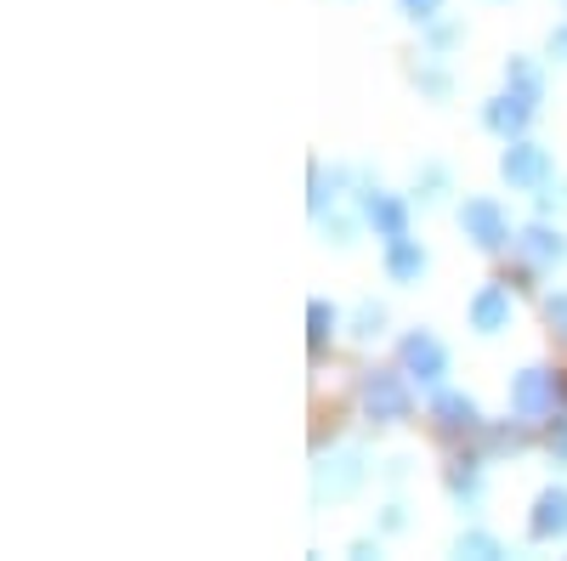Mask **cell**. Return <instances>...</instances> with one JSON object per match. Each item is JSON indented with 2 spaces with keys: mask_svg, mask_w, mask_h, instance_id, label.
<instances>
[{
  "mask_svg": "<svg viewBox=\"0 0 567 561\" xmlns=\"http://www.w3.org/2000/svg\"><path fill=\"white\" fill-rule=\"evenodd\" d=\"M381 323H386V307L363 301V307L352 312V335H358V341H374V335H381Z\"/></svg>",
  "mask_w": 567,
  "mask_h": 561,
  "instance_id": "obj_16",
  "label": "cell"
},
{
  "mask_svg": "<svg viewBox=\"0 0 567 561\" xmlns=\"http://www.w3.org/2000/svg\"><path fill=\"white\" fill-rule=\"evenodd\" d=\"M556 374L550 368H523L511 381V408H516V419H545L550 408H556Z\"/></svg>",
  "mask_w": 567,
  "mask_h": 561,
  "instance_id": "obj_4",
  "label": "cell"
},
{
  "mask_svg": "<svg viewBox=\"0 0 567 561\" xmlns=\"http://www.w3.org/2000/svg\"><path fill=\"white\" fill-rule=\"evenodd\" d=\"M499 176L511 181V187H545L550 181V159H545V148H534V143H516L499 154Z\"/></svg>",
  "mask_w": 567,
  "mask_h": 561,
  "instance_id": "obj_6",
  "label": "cell"
},
{
  "mask_svg": "<svg viewBox=\"0 0 567 561\" xmlns=\"http://www.w3.org/2000/svg\"><path fill=\"white\" fill-rule=\"evenodd\" d=\"M471 330H477V335L511 330V290L505 284H483L477 295H471Z\"/></svg>",
  "mask_w": 567,
  "mask_h": 561,
  "instance_id": "obj_9",
  "label": "cell"
},
{
  "mask_svg": "<svg viewBox=\"0 0 567 561\" xmlns=\"http://www.w3.org/2000/svg\"><path fill=\"white\" fill-rule=\"evenodd\" d=\"M425 267H432V256H425L409 232H403V239H386V278H392V284H420Z\"/></svg>",
  "mask_w": 567,
  "mask_h": 561,
  "instance_id": "obj_12",
  "label": "cell"
},
{
  "mask_svg": "<svg viewBox=\"0 0 567 561\" xmlns=\"http://www.w3.org/2000/svg\"><path fill=\"white\" fill-rule=\"evenodd\" d=\"M545 323L567 341V290H556V295H545Z\"/></svg>",
  "mask_w": 567,
  "mask_h": 561,
  "instance_id": "obj_19",
  "label": "cell"
},
{
  "mask_svg": "<svg viewBox=\"0 0 567 561\" xmlns=\"http://www.w3.org/2000/svg\"><path fill=\"white\" fill-rule=\"evenodd\" d=\"M420 187H425L420 199H425V205H437V199L449 194V170H443V165H425V181H420Z\"/></svg>",
  "mask_w": 567,
  "mask_h": 561,
  "instance_id": "obj_20",
  "label": "cell"
},
{
  "mask_svg": "<svg viewBox=\"0 0 567 561\" xmlns=\"http://www.w3.org/2000/svg\"><path fill=\"white\" fill-rule=\"evenodd\" d=\"M550 454L567 465V419H556V426H550Z\"/></svg>",
  "mask_w": 567,
  "mask_h": 561,
  "instance_id": "obj_23",
  "label": "cell"
},
{
  "mask_svg": "<svg viewBox=\"0 0 567 561\" xmlns=\"http://www.w3.org/2000/svg\"><path fill=\"white\" fill-rule=\"evenodd\" d=\"M420 91H425V97H449V74L443 69H425L420 74Z\"/></svg>",
  "mask_w": 567,
  "mask_h": 561,
  "instance_id": "obj_22",
  "label": "cell"
},
{
  "mask_svg": "<svg viewBox=\"0 0 567 561\" xmlns=\"http://www.w3.org/2000/svg\"><path fill=\"white\" fill-rule=\"evenodd\" d=\"M505 85L516 91V97H528L534 108H539V97H545V74H539V63H528V58H511V63H505Z\"/></svg>",
  "mask_w": 567,
  "mask_h": 561,
  "instance_id": "obj_14",
  "label": "cell"
},
{
  "mask_svg": "<svg viewBox=\"0 0 567 561\" xmlns=\"http://www.w3.org/2000/svg\"><path fill=\"white\" fill-rule=\"evenodd\" d=\"M398 357H403V374H414L420 386H437L443 374H449V352H443V341H437V335H425V330L403 335Z\"/></svg>",
  "mask_w": 567,
  "mask_h": 561,
  "instance_id": "obj_5",
  "label": "cell"
},
{
  "mask_svg": "<svg viewBox=\"0 0 567 561\" xmlns=\"http://www.w3.org/2000/svg\"><path fill=\"white\" fill-rule=\"evenodd\" d=\"M454 40H460V29H454V23H443V29L432 34V45H437V52H449V45H454Z\"/></svg>",
  "mask_w": 567,
  "mask_h": 561,
  "instance_id": "obj_25",
  "label": "cell"
},
{
  "mask_svg": "<svg viewBox=\"0 0 567 561\" xmlns=\"http://www.w3.org/2000/svg\"><path fill=\"white\" fill-rule=\"evenodd\" d=\"M363 477H369V454H363V448H336V454L318 459L312 494H318V499H347V494L363 488Z\"/></svg>",
  "mask_w": 567,
  "mask_h": 561,
  "instance_id": "obj_2",
  "label": "cell"
},
{
  "mask_svg": "<svg viewBox=\"0 0 567 561\" xmlns=\"http://www.w3.org/2000/svg\"><path fill=\"white\" fill-rule=\"evenodd\" d=\"M488 448H494V454H505V448H523V437H516V432H488Z\"/></svg>",
  "mask_w": 567,
  "mask_h": 561,
  "instance_id": "obj_24",
  "label": "cell"
},
{
  "mask_svg": "<svg viewBox=\"0 0 567 561\" xmlns=\"http://www.w3.org/2000/svg\"><path fill=\"white\" fill-rule=\"evenodd\" d=\"M358 397H363V414L374 419V426H398V419H409V408H414L403 374H392V368H369Z\"/></svg>",
  "mask_w": 567,
  "mask_h": 561,
  "instance_id": "obj_1",
  "label": "cell"
},
{
  "mask_svg": "<svg viewBox=\"0 0 567 561\" xmlns=\"http://www.w3.org/2000/svg\"><path fill=\"white\" fill-rule=\"evenodd\" d=\"M460 555L494 561V555H505V550H499V539H488V533H460Z\"/></svg>",
  "mask_w": 567,
  "mask_h": 561,
  "instance_id": "obj_18",
  "label": "cell"
},
{
  "mask_svg": "<svg viewBox=\"0 0 567 561\" xmlns=\"http://www.w3.org/2000/svg\"><path fill=\"white\" fill-rule=\"evenodd\" d=\"M449 488H454V499H460V505H477V499H483V477H477V465L454 471V477H449Z\"/></svg>",
  "mask_w": 567,
  "mask_h": 561,
  "instance_id": "obj_17",
  "label": "cell"
},
{
  "mask_svg": "<svg viewBox=\"0 0 567 561\" xmlns=\"http://www.w3.org/2000/svg\"><path fill=\"white\" fill-rule=\"evenodd\" d=\"M363 221L381 232V239H403V232H409V205H403L398 194L369 187V194H363Z\"/></svg>",
  "mask_w": 567,
  "mask_h": 561,
  "instance_id": "obj_8",
  "label": "cell"
},
{
  "mask_svg": "<svg viewBox=\"0 0 567 561\" xmlns=\"http://www.w3.org/2000/svg\"><path fill=\"white\" fill-rule=\"evenodd\" d=\"M307 323H312V330H307V335H312V346H323L329 335H336V323H341V312L329 307V301H312V307H307Z\"/></svg>",
  "mask_w": 567,
  "mask_h": 561,
  "instance_id": "obj_15",
  "label": "cell"
},
{
  "mask_svg": "<svg viewBox=\"0 0 567 561\" xmlns=\"http://www.w3.org/2000/svg\"><path fill=\"white\" fill-rule=\"evenodd\" d=\"M460 227H465V239L477 245V250H505V245H516V239H511V221H505V210H499L494 199H465V205H460Z\"/></svg>",
  "mask_w": 567,
  "mask_h": 561,
  "instance_id": "obj_3",
  "label": "cell"
},
{
  "mask_svg": "<svg viewBox=\"0 0 567 561\" xmlns=\"http://www.w3.org/2000/svg\"><path fill=\"white\" fill-rule=\"evenodd\" d=\"M398 7H403L414 23H432V18L443 12V0H398Z\"/></svg>",
  "mask_w": 567,
  "mask_h": 561,
  "instance_id": "obj_21",
  "label": "cell"
},
{
  "mask_svg": "<svg viewBox=\"0 0 567 561\" xmlns=\"http://www.w3.org/2000/svg\"><path fill=\"white\" fill-rule=\"evenodd\" d=\"M516 250H523V256H528L534 267H556V261L567 256V239H561L556 227L534 221V227H523V232H516Z\"/></svg>",
  "mask_w": 567,
  "mask_h": 561,
  "instance_id": "obj_13",
  "label": "cell"
},
{
  "mask_svg": "<svg viewBox=\"0 0 567 561\" xmlns=\"http://www.w3.org/2000/svg\"><path fill=\"white\" fill-rule=\"evenodd\" d=\"M550 45H556V52H561V58H567V29H561V34H556V40H550Z\"/></svg>",
  "mask_w": 567,
  "mask_h": 561,
  "instance_id": "obj_26",
  "label": "cell"
},
{
  "mask_svg": "<svg viewBox=\"0 0 567 561\" xmlns=\"http://www.w3.org/2000/svg\"><path fill=\"white\" fill-rule=\"evenodd\" d=\"M528 120H534V103L516 97V91H505V97L483 103V125H488L494 136H505V143H516V136L528 131Z\"/></svg>",
  "mask_w": 567,
  "mask_h": 561,
  "instance_id": "obj_7",
  "label": "cell"
},
{
  "mask_svg": "<svg viewBox=\"0 0 567 561\" xmlns=\"http://www.w3.org/2000/svg\"><path fill=\"white\" fill-rule=\"evenodd\" d=\"M534 539H567V488H545L534 499V517H528Z\"/></svg>",
  "mask_w": 567,
  "mask_h": 561,
  "instance_id": "obj_11",
  "label": "cell"
},
{
  "mask_svg": "<svg viewBox=\"0 0 567 561\" xmlns=\"http://www.w3.org/2000/svg\"><path fill=\"white\" fill-rule=\"evenodd\" d=\"M432 419H437L443 432L460 437V432H477V426H483V408L471 403L465 392H437V397H432Z\"/></svg>",
  "mask_w": 567,
  "mask_h": 561,
  "instance_id": "obj_10",
  "label": "cell"
}]
</instances>
